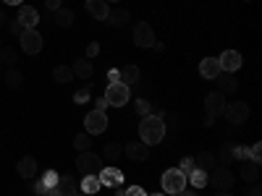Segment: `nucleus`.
<instances>
[{
	"label": "nucleus",
	"mask_w": 262,
	"mask_h": 196,
	"mask_svg": "<svg viewBox=\"0 0 262 196\" xmlns=\"http://www.w3.org/2000/svg\"><path fill=\"white\" fill-rule=\"evenodd\" d=\"M165 134H168V131H165L163 115L149 113V115L142 118V123H139V141H142V144L155 146V144H160V141L165 139Z\"/></svg>",
	"instance_id": "1"
},
{
	"label": "nucleus",
	"mask_w": 262,
	"mask_h": 196,
	"mask_svg": "<svg viewBox=\"0 0 262 196\" xmlns=\"http://www.w3.org/2000/svg\"><path fill=\"white\" fill-rule=\"evenodd\" d=\"M233 183H236V178H233V173L228 170V165H217L215 170L207 173V186H215L217 191H228Z\"/></svg>",
	"instance_id": "2"
},
{
	"label": "nucleus",
	"mask_w": 262,
	"mask_h": 196,
	"mask_svg": "<svg viewBox=\"0 0 262 196\" xmlns=\"http://www.w3.org/2000/svg\"><path fill=\"white\" fill-rule=\"evenodd\" d=\"M163 193H179V191H184L186 188V176L179 170V167H170V170H165L163 173Z\"/></svg>",
	"instance_id": "3"
},
{
	"label": "nucleus",
	"mask_w": 262,
	"mask_h": 196,
	"mask_svg": "<svg viewBox=\"0 0 262 196\" xmlns=\"http://www.w3.org/2000/svg\"><path fill=\"white\" fill-rule=\"evenodd\" d=\"M102 97L111 102V105H116V107H123V105L131 100V92H128V86H126V84H121V81H111Z\"/></svg>",
	"instance_id": "4"
},
{
	"label": "nucleus",
	"mask_w": 262,
	"mask_h": 196,
	"mask_svg": "<svg viewBox=\"0 0 262 196\" xmlns=\"http://www.w3.org/2000/svg\"><path fill=\"white\" fill-rule=\"evenodd\" d=\"M76 167H79V173H81V176H97V173L102 170V165H100V157L95 155V152H79Z\"/></svg>",
	"instance_id": "5"
},
{
	"label": "nucleus",
	"mask_w": 262,
	"mask_h": 196,
	"mask_svg": "<svg viewBox=\"0 0 262 196\" xmlns=\"http://www.w3.org/2000/svg\"><path fill=\"white\" fill-rule=\"evenodd\" d=\"M107 120H111V118H107L102 110H92L90 115L84 118V128H86V134H90V136L102 134V131L107 128Z\"/></svg>",
	"instance_id": "6"
},
{
	"label": "nucleus",
	"mask_w": 262,
	"mask_h": 196,
	"mask_svg": "<svg viewBox=\"0 0 262 196\" xmlns=\"http://www.w3.org/2000/svg\"><path fill=\"white\" fill-rule=\"evenodd\" d=\"M18 39H21V50H24L27 55H37L42 50V37H39L37 29H24Z\"/></svg>",
	"instance_id": "7"
},
{
	"label": "nucleus",
	"mask_w": 262,
	"mask_h": 196,
	"mask_svg": "<svg viewBox=\"0 0 262 196\" xmlns=\"http://www.w3.org/2000/svg\"><path fill=\"white\" fill-rule=\"evenodd\" d=\"M223 115H226L233 126H242V123L249 118V105H247V102H231V105H226Z\"/></svg>",
	"instance_id": "8"
},
{
	"label": "nucleus",
	"mask_w": 262,
	"mask_h": 196,
	"mask_svg": "<svg viewBox=\"0 0 262 196\" xmlns=\"http://www.w3.org/2000/svg\"><path fill=\"white\" fill-rule=\"evenodd\" d=\"M152 42H155V32H152V27L147 24V21H139V24L134 27V45L137 47H152Z\"/></svg>",
	"instance_id": "9"
},
{
	"label": "nucleus",
	"mask_w": 262,
	"mask_h": 196,
	"mask_svg": "<svg viewBox=\"0 0 262 196\" xmlns=\"http://www.w3.org/2000/svg\"><path fill=\"white\" fill-rule=\"evenodd\" d=\"M205 110H207V118L223 115V110H226V94H221V92H210V94L205 97Z\"/></svg>",
	"instance_id": "10"
},
{
	"label": "nucleus",
	"mask_w": 262,
	"mask_h": 196,
	"mask_svg": "<svg viewBox=\"0 0 262 196\" xmlns=\"http://www.w3.org/2000/svg\"><path fill=\"white\" fill-rule=\"evenodd\" d=\"M217 63H221V71L223 74H236L238 68H242V55H238L236 50H226L221 58H217Z\"/></svg>",
	"instance_id": "11"
},
{
	"label": "nucleus",
	"mask_w": 262,
	"mask_h": 196,
	"mask_svg": "<svg viewBox=\"0 0 262 196\" xmlns=\"http://www.w3.org/2000/svg\"><path fill=\"white\" fill-rule=\"evenodd\" d=\"M123 155H126L131 162H144V160L149 157V146L142 144V141H128V144L123 146Z\"/></svg>",
	"instance_id": "12"
},
{
	"label": "nucleus",
	"mask_w": 262,
	"mask_h": 196,
	"mask_svg": "<svg viewBox=\"0 0 262 196\" xmlns=\"http://www.w3.org/2000/svg\"><path fill=\"white\" fill-rule=\"evenodd\" d=\"M97 176H100V183L107 188H121V183H123V173L118 167H102Z\"/></svg>",
	"instance_id": "13"
},
{
	"label": "nucleus",
	"mask_w": 262,
	"mask_h": 196,
	"mask_svg": "<svg viewBox=\"0 0 262 196\" xmlns=\"http://www.w3.org/2000/svg\"><path fill=\"white\" fill-rule=\"evenodd\" d=\"M16 21L24 29H37V21H39V13H37V8H32V6H18V16H16Z\"/></svg>",
	"instance_id": "14"
},
{
	"label": "nucleus",
	"mask_w": 262,
	"mask_h": 196,
	"mask_svg": "<svg viewBox=\"0 0 262 196\" xmlns=\"http://www.w3.org/2000/svg\"><path fill=\"white\" fill-rule=\"evenodd\" d=\"M221 74H223V71H221V63H217V58H205V60L200 63V76H202V79L215 81Z\"/></svg>",
	"instance_id": "15"
},
{
	"label": "nucleus",
	"mask_w": 262,
	"mask_h": 196,
	"mask_svg": "<svg viewBox=\"0 0 262 196\" xmlns=\"http://www.w3.org/2000/svg\"><path fill=\"white\" fill-rule=\"evenodd\" d=\"M53 191H55V196H76V181H74V176H60L58 178V183L53 186Z\"/></svg>",
	"instance_id": "16"
},
{
	"label": "nucleus",
	"mask_w": 262,
	"mask_h": 196,
	"mask_svg": "<svg viewBox=\"0 0 262 196\" xmlns=\"http://www.w3.org/2000/svg\"><path fill=\"white\" fill-rule=\"evenodd\" d=\"M86 13L97 21H105L107 13H111V6H107L105 0H86Z\"/></svg>",
	"instance_id": "17"
},
{
	"label": "nucleus",
	"mask_w": 262,
	"mask_h": 196,
	"mask_svg": "<svg viewBox=\"0 0 262 196\" xmlns=\"http://www.w3.org/2000/svg\"><path fill=\"white\" fill-rule=\"evenodd\" d=\"M16 170H18V176H21V178H32V176H37V160H34L32 155L21 157L18 165H16Z\"/></svg>",
	"instance_id": "18"
},
{
	"label": "nucleus",
	"mask_w": 262,
	"mask_h": 196,
	"mask_svg": "<svg viewBox=\"0 0 262 196\" xmlns=\"http://www.w3.org/2000/svg\"><path fill=\"white\" fill-rule=\"evenodd\" d=\"M215 81H217V89H215V92H221V94H233V92L238 89V81H236L231 74H221Z\"/></svg>",
	"instance_id": "19"
},
{
	"label": "nucleus",
	"mask_w": 262,
	"mask_h": 196,
	"mask_svg": "<svg viewBox=\"0 0 262 196\" xmlns=\"http://www.w3.org/2000/svg\"><path fill=\"white\" fill-rule=\"evenodd\" d=\"M259 162H252V160H244L242 162V178L247 181V183H257L259 181Z\"/></svg>",
	"instance_id": "20"
},
{
	"label": "nucleus",
	"mask_w": 262,
	"mask_h": 196,
	"mask_svg": "<svg viewBox=\"0 0 262 196\" xmlns=\"http://www.w3.org/2000/svg\"><path fill=\"white\" fill-rule=\"evenodd\" d=\"M53 24L60 27V29H69V27L74 24V11H71V8H58V11H53Z\"/></svg>",
	"instance_id": "21"
},
{
	"label": "nucleus",
	"mask_w": 262,
	"mask_h": 196,
	"mask_svg": "<svg viewBox=\"0 0 262 196\" xmlns=\"http://www.w3.org/2000/svg\"><path fill=\"white\" fill-rule=\"evenodd\" d=\"M107 24H111V27H126L128 24V21H131V13L126 11V8H113L111 13H107Z\"/></svg>",
	"instance_id": "22"
},
{
	"label": "nucleus",
	"mask_w": 262,
	"mask_h": 196,
	"mask_svg": "<svg viewBox=\"0 0 262 196\" xmlns=\"http://www.w3.org/2000/svg\"><path fill=\"white\" fill-rule=\"evenodd\" d=\"M139 79H142V74H139L137 65H123V68L118 71V81H121V84H126V86L137 84Z\"/></svg>",
	"instance_id": "23"
},
{
	"label": "nucleus",
	"mask_w": 262,
	"mask_h": 196,
	"mask_svg": "<svg viewBox=\"0 0 262 196\" xmlns=\"http://www.w3.org/2000/svg\"><path fill=\"white\" fill-rule=\"evenodd\" d=\"M194 165L200 167V170H205V173H210V170L217 167V160H215L212 152H200V155L194 157Z\"/></svg>",
	"instance_id": "24"
},
{
	"label": "nucleus",
	"mask_w": 262,
	"mask_h": 196,
	"mask_svg": "<svg viewBox=\"0 0 262 196\" xmlns=\"http://www.w3.org/2000/svg\"><path fill=\"white\" fill-rule=\"evenodd\" d=\"M71 71H74V79H90V76H92V60L79 58V60L71 65Z\"/></svg>",
	"instance_id": "25"
},
{
	"label": "nucleus",
	"mask_w": 262,
	"mask_h": 196,
	"mask_svg": "<svg viewBox=\"0 0 262 196\" xmlns=\"http://www.w3.org/2000/svg\"><path fill=\"white\" fill-rule=\"evenodd\" d=\"M186 183H191L194 188H205V186H207V173L200 170V167H194L189 176H186Z\"/></svg>",
	"instance_id": "26"
},
{
	"label": "nucleus",
	"mask_w": 262,
	"mask_h": 196,
	"mask_svg": "<svg viewBox=\"0 0 262 196\" xmlns=\"http://www.w3.org/2000/svg\"><path fill=\"white\" fill-rule=\"evenodd\" d=\"M121 155H123V146H121L118 141H107V144L102 146V157H105V160H111V162L118 160Z\"/></svg>",
	"instance_id": "27"
},
{
	"label": "nucleus",
	"mask_w": 262,
	"mask_h": 196,
	"mask_svg": "<svg viewBox=\"0 0 262 196\" xmlns=\"http://www.w3.org/2000/svg\"><path fill=\"white\" fill-rule=\"evenodd\" d=\"M100 186H102V183H100V178H97V176H84V181H81L79 191H84V193H90V196H92V193H97V191H100Z\"/></svg>",
	"instance_id": "28"
},
{
	"label": "nucleus",
	"mask_w": 262,
	"mask_h": 196,
	"mask_svg": "<svg viewBox=\"0 0 262 196\" xmlns=\"http://www.w3.org/2000/svg\"><path fill=\"white\" fill-rule=\"evenodd\" d=\"M53 79H55L58 84H69V81H74V71L69 68V65H55Z\"/></svg>",
	"instance_id": "29"
},
{
	"label": "nucleus",
	"mask_w": 262,
	"mask_h": 196,
	"mask_svg": "<svg viewBox=\"0 0 262 196\" xmlns=\"http://www.w3.org/2000/svg\"><path fill=\"white\" fill-rule=\"evenodd\" d=\"M3 79H6V84L11 86V89H18L21 81H24V76H21V71H18V68H8V71L3 74Z\"/></svg>",
	"instance_id": "30"
},
{
	"label": "nucleus",
	"mask_w": 262,
	"mask_h": 196,
	"mask_svg": "<svg viewBox=\"0 0 262 196\" xmlns=\"http://www.w3.org/2000/svg\"><path fill=\"white\" fill-rule=\"evenodd\" d=\"M16 53L11 47H0V65H6V68H16Z\"/></svg>",
	"instance_id": "31"
},
{
	"label": "nucleus",
	"mask_w": 262,
	"mask_h": 196,
	"mask_svg": "<svg viewBox=\"0 0 262 196\" xmlns=\"http://www.w3.org/2000/svg\"><path fill=\"white\" fill-rule=\"evenodd\" d=\"M215 160H217V162H223V165L233 162V144H223L221 149H217V155H215Z\"/></svg>",
	"instance_id": "32"
},
{
	"label": "nucleus",
	"mask_w": 262,
	"mask_h": 196,
	"mask_svg": "<svg viewBox=\"0 0 262 196\" xmlns=\"http://www.w3.org/2000/svg\"><path fill=\"white\" fill-rule=\"evenodd\" d=\"M74 146H76L79 152H90V146H92V136H90V134H76Z\"/></svg>",
	"instance_id": "33"
},
{
	"label": "nucleus",
	"mask_w": 262,
	"mask_h": 196,
	"mask_svg": "<svg viewBox=\"0 0 262 196\" xmlns=\"http://www.w3.org/2000/svg\"><path fill=\"white\" fill-rule=\"evenodd\" d=\"M137 113H139L142 118H144V115H149V113H152V102L139 97V100H137Z\"/></svg>",
	"instance_id": "34"
},
{
	"label": "nucleus",
	"mask_w": 262,
	"mask_h": 196,
	"mask_svg": "<svg viewBox=\"0 0 262 196\" xmlns=\"http://www.w3.org/2000/svg\"><path fill=\"white\" fill-rule=\"evenodd\" d=\"M74 102H76V105H84V102H90V86H84V89H79V92L74 94Z\"/></svg>",
	"instance_id": "35"
},
{
	"label": "nucleus",
	"mask_w": 262,
	"mask_h": 196,
	"mask_svg": "<svg viewBox=\"0 0 262 196\" xmlns=\"http://www.w3.org/2000/svg\"><path fill=\"white\" fill-rule=\"evenodd\" d=\"M42 183H45L48 188H53V186L58 183V173H55V170H48L45 176H42Z\"/></svg>",
	"instance_id": "36"
},
{
	"label": "nucleus",
	"mask_w": 262,
	"mask_h": 196,
	"mask_svg": "<svg viewBox=\"0 0 262 196\" xmlns=\"http://www.w3.org/2000/svg\"><path fill=\"white\" fill-rule=\"evenodd\" d=\"M233 160H238V162L249 160V149L247 146H233Z\"/></svg>",
	"instance_id": "37"
},
{
	"label": "nucleus",
	"mask_w": 262,
	"mask_h": 196,
	"mask_svg": "<svg viewBox=\"0 0 262 196\" xmlns=\"http://www.w3.org/2000/svg\"><path fill=\"white\" fill-rule=\"evenodd\" d=\"M194 167H196V165H194V157H184V160H181V165H179V170L184 173V176H189V173H191Z\"/></svg>",
	"instance_id": "38"
},
{
	"label": "nucleus",
	"mask_w": 262,
	"mask_h": 196,
	"mask_svg": "<svg viewBox=\"0 0 262 196\" xmlns=\"http://www.w3.org/2000/svg\"><path fill=\"white\" fill-rule=\"evenodd\" d=\"M249 160H252V162H262V144H259V141L249 149Z\"/></svg>",
	"instance_id": "39"
},
{
	"label": "nucleus",
	"mask_w": 262,
	"mask_h": 196,
	"mask_svg": "<svg viewBox=\"0 0 262 196\" xmlns=\"http://www.w3.org/2000/svg\"><path fill=\"white\" fill-rule=\"evenodd\" d=\"M123 196H147V191L142 186H131L128 191H123Z\"/></svg>",
	"instance_id": "40"
},
{
	"label": "nucleus",
	"mask_w": 262,
	"mask_h": 196,
	"mask_svg": "<svg viewBox=\"0 0 262 196\" xmlns=\"http://www.w3.org/2000/svg\"><path fill=\"white\" fill-rule=\"evenodd\" d=\"M97 53H100V45H97V42H92V45L86 47V60H90V58H95Z\"/></svg>",
	"instance_id": "41"
},
{
	"label": "nucleus",
	"mask_w": 262,
	"mask_h": 196,
	"mask_svg": "<svg viewBox=\"0 0 262 196\" xmlns=\"http://www.w3.org/2000/svg\"><path fill=\"white\" fill-rule=\"evenodd\" d=\"M107 105H111V102H107L105 97H100V100H95V110H102V113H105V110H107Z\"/></svg>",
	"instance_id": "42"
},
{
	"label": "nucleus",
	"mask_w": 262,
	"mask_h": 196,
	"mask_svg": "<svg viewBox=\"0 0 262 196\" xmlns=\"http://www.w3.org/2000/svg\"><path fill=\"white\" fill-rule=\"evenodd\" d=\"M11 32H13L16 37H21V32H24V27H21V24H18V21L13 18V21H11Z\"/></svg>",
	"instance_id": "43"
},
{
	"label": "nucleus",
	"mask_w": 262,
	"mask_h": 196,
	"mask_svg": "<svg viewBox=\"0 0 262 196\" xmlns=\"http://www.w3.org/2000/svg\"><path fill=\"white\" fill-rule=\"evenodd\" d=\"M45 6H48V11H58V8H63V6H60V0H45Z\"/></svg>",
	"instance_id": "44"
},
{
	"label": "nucleus",
	"mask_w": 262,
	"mask_h": 196,
	"mask_svg": "<svg viewBox=\"0 0 262 196\" xmlns=\"http://www.w3.org/2000/svg\"><path fill=\"white\" fill-rule=\"evenodd\" d=\"M247 196H262V188H259V183H252V188H249V193Z\"/></svg>",
	"instance_id": "45"
},
{
	"label": "nucleus",
	"mask_w": 262,
	"mask_h": 196,
	"mask_svg": "<svg viewBox=\"0 0 262 196\" xmlns=\"http://www.w3.org/2000/svg\"><path fill=\"white\" fill-rule=\"evenodd\" d=\"M3 24H8V13L0 8V27H3Z\"/></svg>",
	"instance_id": "46"
},
{
	"label": "nucleus",
	"mask_w": 262,
	"mask_h": 196,
	"mask_svg": "<svg viewBox=\"0 0 262 196\" xmlns=\"http://www.w3.org/2000/svg\"><path fill=\"white\" fill-rule=\"evenodd\" d=\"M163 47H165V45H163V42H158V39H155V42H152V50H158V53H163Z\"/></svg>",
	"instance_id": "47"
},
{
	"label": "nucleus",
	"mask_w": 262,
	"mask_h": 196,
	"mask_svg": "<svg viewBox=\"0 0 262 196\" xmlns=\"http://www.w3.org/2000/svg\"><path fill=\"white\" fill-rule=\"evenodd\" d=\"M173 196H196L194 191H189V188H184V191H179V193H173Z\"/></svg>",
	"instance_id": "48"
},
{
	"label": "nucleus",
	"mask_w": 262,
	"mask_h": 196,
	"mask_svg": "<svg viewBox=\"0 0 262 196\" xmlns=\"http://www.w3.org/2000/svg\"><path fill=\"white\" fill-rule=\"evenodd\" d=\"M6 6H24V0H3Z\"/></svg>",
	"instance_id": "49"
},
{
	"label": "nucleus",
	"mask_w": 262,
	"mask_h": 196,
	"mask_svg": "<svg viewBox=\"0 0 262 196\" xmlns=\"http://www.w3.org/2000/svg\"><path fill=\"white\" fill-rule=\"evenodd\" d=\"M215 196H233V193H228V191H217Z\"/></svg>",
	"instance_id": "50"
},
{
	"label": "nucleus",
	"mask_w": 262,
	"mask_h": 196,
	"mask_svg": "<svg viewBox=\"0 0 262 196\" xmlns=\"http://www.w3.org/2000/svg\"><path fill=\"white\" fill-rule=\"evenodd\" d=\"M147 196H165V193H163V191H158V193H147Z\"/></svg>",
	"instance_id": "51"
},
{
	"label": "nucleus",
	"mask_w": 262,
	"mask_h": 196,
	"mask_svg": "<svg viewBox=\"0 0 262 196\" xmlns=\"http://www.w3.org/2000/svg\"><path fill=\"white\" fill-rule=\"evenodd\" d=\"M76 196H90V193H84V191H76Z\"/></svg>",
	"instance_id": "52"
},
{
	"label": "nucleus",
	"mask_w": 262,
	"mask_h": 196,
	"mask_svg": "<svg viewBox=\"0 0 262 196\" xmlns=\"http://www.w3.org/2000/svg\"><path fill=\"white\" fill-rule=\"evenodd\" d=\"M105 3H118V0H105Z\"/></svg>",
	"instance_id": "53"
},
{
	"label": "nucleus",
	"mask_w": 262,
	"mask_h": 196,
	"mask_svg": "<svg viewBox=\"0 0 262 196\" xmlns=\"http://www.w3.org/2000/svg\"><path fill=\"white\" fill-rule=\"evenodd\" d=\"M0 76H3V65H0Z\"/></svg>",
	"instance_id": "54"
},
{
	"label": "nucleus",
	"mask_w": 262,
	"mask_h": 196,
	"mask_svg": "<svg viewBox=\"0 0 262 196\" xmlns=\"http://www.w3.org/2000/svg\"><path fill=\"white\" fill-rule=\"evenodd\" d=\"M247 3H249V0H247Z\"/></svg>",
	"instance_id": "55"
},
{
	"label": "nucleus",
	"mask_w": 262,
	"mask_h": 196,
	"mask_svg": "<svg viewBox=\"0 0 262 196\" xmlns=\"http://www.w3.org/2000/svg\"><path fill=\"white\" fill-rule=\"evenodd\" d=\"M0 47H3V45H0Z\"/></svg>",
	"instance_id": "56"
}]
</instances>
